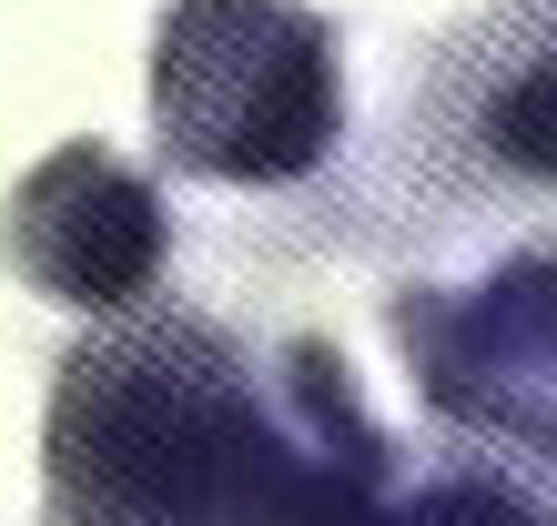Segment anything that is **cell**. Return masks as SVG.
Returning <instances> with one entry per match:
<instances>
[{
	"instance_id": "cell-1",
	"label": "cell",
	"mask_w": 557,
	"mask_h": 526,
	"mask_svg": "<svg viewBox=\"0 0 557 526\" xmlns=\"http://www.w3.org/2000/svg\"><path fill=\"white\" fill-rule=\"evenodd\" d=\"M366 425L335 345H284L264 375L213 314L122 304L51 385V526H305Z\"/></svg>"
},
{
	"instance_id": "cell-2",
	"label": "cell",
	"mask_w": 557,
	"mask_h": 526,
	"mask_svg": "<svg viewBox=\"0 0 557 526\" xmlns=\"http://www.w3.org/2000/svg\"><path fill=\"white\" fill-rule=\"evenodd\" d=\"M152 142L193 183L274 192L335 162L345 61L305 0H173L152 21Z\"/></svg>"
},
{
	"instance_id": "cell-3",
	"label": "cell",
	"mask_w": 557,
	"mask_h": 526,
	"mask_svg": "<svg viewBox=\"0 0 557 526\" xmlns=\"http://www.w3.org/2000/svg\"><path fill=\"white\" fill-rule=\"evenodd\" d=\"M396 345L467 446L557 476V243L507 253L467 293H396Z\"/></svg>"
},
{
	"instance_id": "cell-4",
	"label": "cell",
	"mask_w": 557,
	"mask_h": 526,
	"mask_svg": "<svg viewBox=\"0 0 557 526\" xmlns=\"http://www.w3.org/2000/svg\"><path fill=\"white\" fill-rule=\"evenodd\" d=\"M0 263L72 314H122L152 304L173 274V213L143 162H122L112 142H61L11 183L0 203Z\"/></svg>"
},
{
	"instance_id": "cell-5",
	"label": "cell",
	"mask_w": 557,
	"mask_h": 526,
	"mask_svg": "<svg viewBox=\"0 0 557 526\" xmlns=\"http://www.w3.org/2000/svg\"><path fill=\"white\" fill-rule=\"evenodd\" d=\"M305 526H557V497H537V486L517 466H497L486 446L406 466V446L375 425V436L324 476Z\"/></svg>"
},
{
	"instance_id": "cell-6",
	"label": "cell",
	"mask_w": 557,
	"mask_h": 526,
	"mask_svg": "<svg viewBox=\"0 0 557 526\" xmlns=\"http://www.w3.org/2000/svg\"><path fill=\"white\" fill-rule=\"evenodd\" d=\"M446 122L517 192H557V21H497L486 51H456Z\"/></svg>"
}]
</instances>
